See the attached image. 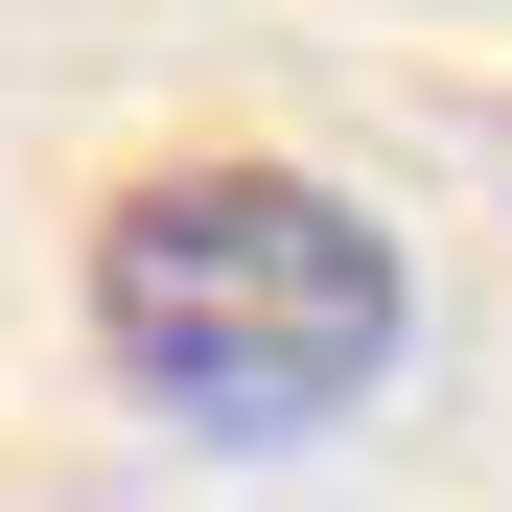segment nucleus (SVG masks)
<instances>
[{
    "label": "nucleus",
    "mask_w": 512,
    "mask_h": 512,
    "mask_svg": "<svg viewBox=\"0 0 512 512\" xmlns=\"http://www.w3.org/2000/svg\"><path fill=\"white\" fill-rule=\"evenodd\" d=\"M94 350L187 443H326L419 350V256L303 163H163L94 210Z\"/></svg>",
    "instance_id": "nucleus-1"
}]
</instances>
